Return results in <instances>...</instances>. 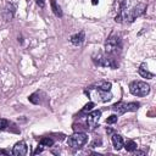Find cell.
<instances>
[{
    "label": "cell",
    "instance_id": "cell-23",
    "mask_svg": "<svg viewBox=\"0 0 156 156\" xmlns=\"http://www.w3.org/2000/svg\"><path fill=\"white\" fill-rule=\"evenodd\" d=\"M99 145H101V139H95V140L91 143V146H93V147L99 146Z\"/></svg>",
    "mask_w": 156,
    "mask_h": 156
},
{
    "label": "cell",
    "instance_id": "cell-8",
    "mask_svg": "<svg viewBox=\"0 0 156 156\" xmlns=\"http://www.w3.org/2000/svg\"><path fill=\"white\" fill-rule=\"evenodd\" d=\"M101 117V111L100 110H94V111H90L88 115H87V126L89 127V129H95L96 126L99 124V119Z\"/></svg>",
    "mask_w": 156,
    "mask_h": 156
},
{
    "label": "cell",
    "instance_id": "cell-4",
    "mask_svg": "<svg viewBox=\"0 0 156 156\" xmlns=\"http://www.w3.org/2000/svg\"><path fill=\"white\" fill-rule=\"evenodd\" d=\"M85 94L88 96H90V99H93L94 101H100V102H106V101H110L112 99V94L110 91L102 90L95 85L89 87L85 90Z\"/></svg>",
    "mask_w": 156,
    "mask_h": 156
},
{
    "label": "cell",
    "instance_id": "cell-14",
    "mask_svg": "<svg viewBox=\"0 0 156 156\" xmlns=\"http://www.w3.org/2000/svg\"><path fill=\"white\" fill-rule=\"evenodd\" d=\"M112 144H113V147H115L117 151L121 150V149L123 147V144H124L123 138H122L119 134H113V135H112Z\"/></svg>",
    "mask_w": 156,
    "mask_h": 156
},
{
    "label": "cell",
    "instance_id": "cell-6",
    "mask_svg": "<svg viewBox=\"0 0 156 156\" xmlns=\"http://www.w3.org/2000/svg\"><path fill=\"white\" fill-rule=\"evenodd\" d=\"M140 104L139 102H123L118 101L111 106V110L115 111L117 115H123L126 112H134L139 108Z\"/></svg>",
    "mask_w": 156,
    "mask_h": 156
},
{
    "label": "cell",
    "instance_id": "cell-25",
    "mask_svg": "<svg viewBox=\"0 0 156 156\" xmlns=\"http://www.w3.org/2000/svg\"><path fill=\"white\" fill-rule=\"evenodd\" d=\"M43 150H44V147H43V146H40V145H39V146H38V147H37V149H35V151H34V155H37V154H40V152H41V151H43Z\"/></svg>",
    "mask_w": 156,
    "mask_h": 156
},
{
    "label": "cell",
    "instance_id": "cell-11",
    "mask_svg": "<svg viewBox=\"0 0 156 156\" xmlns=\"http://www.w3.org/2000/svg\"><path fill=\"white\" fill-rule=\"evenodd\" d=\"M27 145L24 141H18L12 147V155L13 156H24L27 154Z\"/></svg>",
    "mask_w": 156,
    "mask_h": 156
},
{
    "label": "cell",
    "instance_id": "cell-10",
    "mask_svg": "<svg viewBox=\"0 0 156 156\" xmlns=\"http://www.w3.org/2000/svg\"><path fill=\"white\" fill-rule=\"evenodd\" d=\"M45 98H46L45 93L41 91V90H38V91L30 94V95L28 96V100H29L32 104H34V105H39V104H43V101L45 100Z\"/></svg>",
    "mask_w": 156,
    "mask_h": 156
},
{
    "label": "cell",
    "instance_id": "cell-7",
    "mask_svg": "<svg viewBox=\"0 0 156 156\" xmlns=\"http://www.w3.org/2000/svg\"><path fill=\"white\" fill-rule=\"evenodd\" d=\"M88 141V135L83 132H76L67 139V145L72 149H80Z\"/></svg>",
    "mask_w": 156,
    "mask_h": 156
},
{
    "label": "cell",
    "instance_id": "cell-28",
    "mask_svg": "<svg viewBox=\"0 0 156 156\" xmlns=\"http://www.w3.org/2000/svg\"><path fill=\"white\" fill-rule=\"evenodd\" d=\"M106 132H107L108 134H111V133H112V129H110V128H108V129H106Z\"/></svg>",
    "mask_w": 156,
    "mask_h": 156
},
{
    "label": "cell",
    "instance_id": "cell-5",
    "mask_svg": "<svg viewBox=\"0 0 156 156\" xmlns=\"http://www.w3.org/2000/svg\"><path fill=\"white\" fill-rule=\"evenodd\" d=\"M129 91L134 96H146L150 93V85L141 80H133L129 84Z\"/></svg>",
    "mask_w": 156,
    "mask_h": 156
},
{
    "label": "cell",
    "instance_id": "cell-16",
    "mask_svg": "<svg viewBox=\"0 0 156 156\" xmlns=\"http://www.w3.org/2000/svg\"><path fill=\"white\" fill-rule=\"evenodd\" d=\"M123 147L128 151V152H134L136 150V143L134 140H128L123 144Z\"/></svg>",
    "mask_w": 156,
    "mask_h": 156
},
{
    "label": "cell",
    "instance_id": "cell-1",
    "mask_svg": "<svg viewBox=\"0 0 156 156\" xmlns=\"http://www.w3.org/2000/svg\"><path fill=\"white\" fill-rule=\"evenodd\" d=\"M146 11V5L143 4V2H139L136 4L135 6H133L132 9L127 10L124 9L121 13L116 15L115 17V21L116 22H128V23H132L136 17H140L141 15H144Z\"/></svg>",
    "mask_w": 156,
    "mask_h": 156
},
{
    "label": "cell",
    "instance_id": "cell-2",
    "mask_svg": "<svg viewBox=\"0 0 156 156\" xmlns=\"http://www.w3.org/2000/svg\"><path fill=\"white\" fill-rule=\"evenodd\" d=\"M122 49V37L119 33H111L105 41V51L108 55H116Z\"/></svg>",
    "mask_w": 156,
    "mask_h": 156
},
{
    "label": "cell",
    "instance_id": "cell-19",
    "mask_svg": "<svg viewBox=\"0 0 156 156\" xmlns=\"http://www.w3.org/2000/svg\"><path fill=\"white\" fill-rule=\"evenodd\" d=\"M126 4H127V0H116V11H117V15L121 13L124 9H126Z\"/></svg>",
    "mask_w": 156,
    "mask_h": 156
},
{
    "label": "cell",
    "instance_id": "cell-22",
    "mask_svg": "<svg viewBox=\"0 0 156 156\" xmlns=\"http://www.w3.org/2000/svg\"><path fill=\"white\" fill-rule=\"evenodd\" d=\"M9 127V121L5 118H0V130H5Z\"/></svg>",
    "mask_w": 156,
    "mask_h": 156
},
{
    "label": "cell",
    "instance_id": "cell-13",
    "mask_svg": "<svg viewBox=\"0 0 156 156\" xmlns=\"http://www.w3.org/2000/svg\"><path fill=\"white\" fill-rule=\"evenodd\" d=\"M138 73H139L143 78H146V79H152V78L155 77V74L147 69L146 63H141V65L139 66V68H138Z\"/></svg>",
    "mask_w": 156,
    "mask_h": 156
},
{
    "label": "cell",
    "instance_id": "cell-24",
    "mask_svg": "<svg viewBox=\"0 0 156 156\" xmlns=\"http://www.w3.org/2000/svg\"><path fill=\"white\" fill-rule=\"evenodd\" d=\"M35 2H37V5L39 7H44L45 6V1L44 0H35Z\"/></svg>",
    "mask_w": 156,
    "mask_h": 156
},
{
    "label": "cell",
    "instance_id": "cell-18",
    "mask_svg": "<svg viewBox=\"0 0 156 156\" xmlns=\"http://www.w3.org/2000/svg\"><path fill=\"white\" fill-rule=\"evenodd\" d=\"M94 85L98 87V88H100V89H102V90H106V91H110V90H111V87H112V84H111L110 82H106V80L99 82V83H96V84H94Z\"/></svg>",
    "mask_w": 156,
    "mask_h": 156
},
{
    "label": "cell",
    "instance_id": "cell-17",
    "mask_svg": "<svg viewBox=\"0 0 156 156\" xmlns=\"http://www.w3.org/2000/svg\"><path fill=\"white\" fill-rule=\"evenodd\" d=\"M54 139H51V138H49V136H44V138H41L40 139V141H39V145L40 146H43V147H46V146H52L54 145Z\"/></svg>",
    "mask_w": 156,
    "mask_h": 156
},
{
    "label": "cell",
    "instance_id": "cell-15",
    "mask_svg": "<svg viewBox=\"0 0 156 156\" xmlns=\"http://www.w3.org/2000/svg\"><path fill=\"white\" fill-rule=\"evenodd\" d=\"M50 6H51V10L54 12V15L56 17H62V10H61V6L56 2V0H50Z\"/></svg>",
    "mask_w": 156,
    "mask_h": 156
},
{
    "label": "cell",
    "instance_id": "cell-27",
    "mask_svg": "<svg viewBox=\"0 0 156 156\" xmlns=\"http://www.w3.org/2000/svg\"><path fill=\"white\" fill-rule=\"evenodd\" d=\"M98 2H99V0H91V4L93 5H98Z\"/></svg>",
    "mask_w": 156,
    "mask_h": 156
},
{
    "label": "cell",
    "instance_id": "cell-26",
    "mask_svg": "<svg viewBox=\"0 0 156 156\" xmlns=\"http://www.w3.org/2000/svg\"><path fill=\"white\" fill-rule=\"evenodd\" d=\"M135 154H136V155H145L144 151H136V150H135Z\"/></svg>",
    "mask_w": 156,
    "mask_h": 156
},
{
    "label": "cell",
    "instance_id": "cell-20",
    "mask_svg": "<svg viewBox=\"0 0 156 156\" xmlns=\"http://www.w3.org/2000/svg\"><path fill=\"white\" fill-rule=\"evenodd\" d=\"M93 107H94V102L93 101H90V102H88L82 110H80V112H79V115H88L91 110H93Z\"/></svg>",
    "mask_w": 156,
    "mask_h": 156
},
{
    "label": "cell",
    "instance_id": "cell-9",
    "mask_svg": "<svg viewBox=\"0 0 156 156\" xmlns=\"http://www.w3.org/2000/svg\"><path fill=\"white\" fill-rule=\"evenodd\" d=\"M15 12H16V5H13L12 2H7L4 11H2V17L5 21H11L15 16Z\"/></svg>",
    "mask_w": 156,
    "mask_h": 156
},
{
    "label": "cell",
    "instance_id": "cell-12",
    "mask_svg": "<svg viewBox=\"0 0 156 156\" xmlns=\"http://www.w3.org/2000/svg\"><path fill=\"white\" fill-rule=\"evenodd\" d=\"M84 39H85V33H84V30H80V32H78V33L73 34V35L71 37L69 41H71L74 46H79V45H82V44H83Z\"/></svg>",
    "mask_w": 156,
    "mask_h": 156
},
{
    "label": "cell",
    "instance_id": "cell-3",
    "mask_svg": "<svg viewBox=\"0 0 156 156\" xmlns=\"http://www.w3.org/2000/svg\"><path fill=\"white\" fill-rule=\"evenodd\" d=\"M93 61L95 65L101 66V67H108V68H117L118 67V62L117 60L113 57V55H108V54H96L93 55Z\"/></svg>",
    "mask_w": 156,
    "mask_h": 156
},
{
    "label": "cell",
    "instance_id": "cell-29",
    "mask_svg": "<svg viewBox=\"0 0 156 156\" xmlns=\"http://www.w3.org/2000/svg\"><path fill=\"white\" fill-rule=\"evenodd\" d=\"M0 154H4V155H7V152H6V151H4V150H0Z\"/></svg>",
    "mask_w": 156,
    "mask_h": 156
},
{
    "label": "cell",
    "instance_id": "cell-21",
    "mask_svg": "<svg viewBox=\"0 0 156 156\" xmlns=\"http://www.w3.org/2000/svg\"><path fill=\"white\" fill-rule=\"evenodd\" d=\"M117 118H118L117 115H111L110 117L106 118V123H107V124H113V123L117 122Z\"/></svg>",
    "mask_w": 156,
    "mask_h": 156
}]
</instances>
